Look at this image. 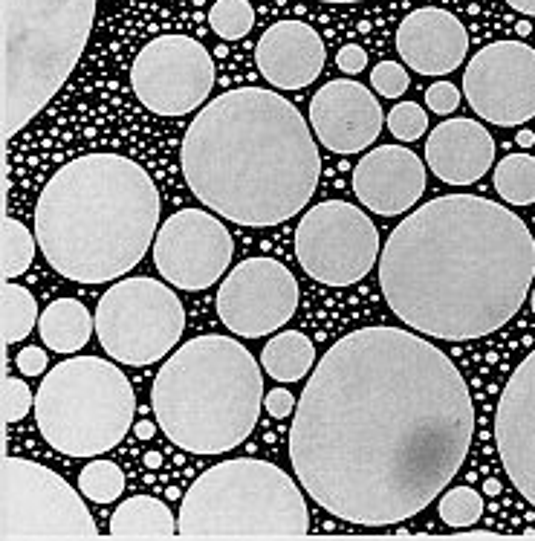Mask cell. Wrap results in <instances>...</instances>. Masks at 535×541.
I'll use <instances>...</instances> for the list:
<instances>
[{
  "label": "cell",
  "instance_id": "cell-1",
  "mask_svg": "<svg viewBox=\"0 0 535 541\" xmlns=\"http://www.w3.org/2000/svg\"><path fill=\"white\" fill-rule=\"evenodd\" d=\"M475 437L457 365L400 327H359L307 379L290 429L304 492L330 515L388 527L420 515L452 484Z\"/></svg>",
  "mask_w": 535,
  "mask_h": 541
},
{
  "label": "cell",
  "instance_id": "cell-2",
  "mask_svg": "<svg viewBox=\"0 0 535 541\" xmlns=\"http://www.w3.org/2000/svg\"><path fill=\"white\" fill-rule=\"evenodd\" d=\"M535 278V238L495 200L446 194L388 235L379 287L391 313L443 342L483 339L515 319Z\"/></svg>",
  "mask_w": 535,
  "mask_h": 541
},
{
  "label": "cell",
  "instance_id": "cell-3",
  "mask_svg": "<svg viewBox=\"0 0 535 541\" xmlns=\"http://www.w3.org/2000/svg\"><path fill=\"white\" fill-rule=\"evenodd\" d=\"M180 165L203 206L255 229L298 215L321 177L310 125L264 87L229 90L200 110L183 136Z\"/></svg>",
  "mask_w": 535,
  "mask_h": 541
},
{
  "label": "cell",
  "instance_id": "cell-4",
  "mask_svg": "<svg viewBox=\"0 0 535 541\" xmlns=\"http://www.w3.org/2000/svg\"><path fill=\"white\" fill-rule=\"evenodd\" d=\"M160 191L122 154H84L61 165L35 203V238L58 275L107 284L145 258L157 238Z\"/></svg>",
  "mask_w": 535,
  "mask_h": 541
},
{
  "label": "cell",
  "instance_id": "cell-5",
  "mask_svg": "<svg viewBox=\"0 0 535 541\" xmlns=\"http://www.w3.org/2000/svg\"><path fill=\"white\" fill-rule=\"evenodd\" d=\"M255 356L229 336H197L160 368L151 406L160 432L191 455H223L252 434L264 406Z\"/></svg>",
  "mask_w": 535,
  "mask_h": 541
},
{
  "label": "cell",
  "instance_id": "cell-6",
  "mask_svg": "<svg viewBox=\"0 0 535 541\" xmlns=\"http://www.w3.org/2000/svg\"><path fill=\"white\" fill-rule=\"evenodd\" d=\"M99 0H0L3 145L53 102L90 41Z\"/></svg>",
  "mask_w": 535,
  "mask_h": 541
},
{
  "label": "cell",
  "instance_id": "cell-7",
  "mask_svg": "<svg viewBox=\"0 0 535 541\" xmlns=\"http://www.w3.org/2000/svg\"><path fill=\"white\" fill-rule=\"evenodd\" d=\"M177 533L183 539H301L310 533V510L278 466L223 460L188 487Z\"/></svg>",
  "mask_w": 535,
  "mask_h": 541
},
{
  "label": "cell",
  "instance_id": "cell-8",
  "mask_svg": "<svg viewBox=\"0 0 535 541\" xmlns=\"http://www.w3.org/2000/svg\"><path fill=\"white\" fill-rule=\"evenodd\" d=\"M134 385L102 356H73L55 365L35 394L41 437L67 458H99L134 426Z\"/></svg>",
  "mask_w": 535,
  "mask_h": 541
},
{
  "label": "cell",
  "instance_id": "cell-9",
  "mask_svg": "<svg viewBox=\"0 0 535 541\" xmlns=\"http://www.w3.org/2000/svg\"><path fill=\"white\" fill-rule=\"evenodd\" d=\"M186 327L180 296L157 278H125L96 304L102 351L122 365L145 368L171 351Z\"/></svg>",
  "mask_w": 535,
  "mask_h": 541
},
{
  "label": "cell",
  "instance_id": "cell-10",
  "mask_svg": "<svg viewBox=\"0 0 535 541\" xmlns=\"http://www.w3.org/2000/svg\"><path fill=\"white\" fill-rule=\"evenodd\" d=\"M84 498L58 472L27 458L0 466V539H96Z\"/></svg>",
  "mask_w": 535,
  "mask_h": 541
},
{
  "label": "cell",
  "instance_id": "cell-11",
  "mask_svg": "<svg viewBox=\"0 0 535 541\" xmlns=\"http://www.w3.org/2000/svg\"><path fill=\"white\" fill-rule=\"evenodd\" d=\"M295 258L313 281L350 287L374 270L379 232L374 220L345 200H324L307 209L295 229Z\"/></svg>",
  "mask_w": 535,
  "mask_h": 541
},
{
  "label": "cell",
  "instance_id": "cell-12",
  "mask_svg": "<svg viewBox=\"0 0 535 541\" xmlns=\"http://www.w3.org/2000/svg\"><path fill=\"white\" fill-rule=\"evenodd\" d=\"M136 99L157 116H186L212 93V53L188 35H160L148 41L131 67Z\"/></svg>",
  "mask_w": 535,
  "mask_h": 541
},
{
  "label": "cell",
  "instance_id": "cell-13",
  "mask_svg": "<svg viewBox=\"0 0 535 541\" xmlns=\"http://www.w3.org/2000/svg\"><path fill=\"white\" fill-rule=\"evenodd\" d=\"M463 96L483 122L518 128L535 119V50L524 41H492L469 58Z\"/></svg>",
  "mask_w": 535,
  "mask_h": 541
},
{
  "label": "cell",
  "instance_id": "cell-14",
  "mask_svg": "<svg viewBox=\"0 0 535 541\" xmlns=\"http://www.w3.org/2000/svg\"><path fill=\"white\" fill-rule=\"evenodd\" d=\"M214 304L226 330L246 339H261L293 319L298 284L281 261L246 258L226 275Z\"/></svg>",
  "mask_w": 535,
  "mask_h": 541
},
{
  "label": "cell",
  "instance_id": "cell-15",
  "mask_svg": "<svg viewBox=\"0 0 535 541\" xmlns=\"http://www.w3.org/2000/svg\"><path fill=\"white\" fill-rule=\"evenodd\" d=\"M232 252V235L217 217L203 209H180L157 232L154 264L171 287L197 293L226 272Z\"/></svg>",
  "mask_w": 535,
  "mask_h": 541
},
{
  "label": "cell",
  "instance_id": "cell-16",
  "mask_svg": "<svg viewBox=\"0 0 535 541\" xmlns=\"http://www.w3.org/2000/svg\"><path fill=\"white\" fill-rule=\"evenodd\" d=\"M492 432L509 484L535 507V351L509 374Z\"/></svg>",
  "mask_w": 535,
  "mask_h": 541
},
{
  "label": "cell",
  "instance_id": "cell-17",
  "mask_svg": "<svg viewBox=\"0 0 535 541\" xmlns=\"http://www.w3.org/2000/svg\"><path fill=\"white\" fill-rule=\"evenodd\" d=\"M385 113L362 82L333 79L310 99V128L324 148L336 154H359L382 134Z\"/></svg>",
  "mask_w": 535,
  "mask_h": 541
},
{
  "label": "cell",
  "instance_id": "cell-18",
  "mask_svg": "<svg viewBox=\"0 0 535 541\" xmlns=\"http://www.w3.org/2000/svg\"><path fill=\"white\" fill-rule=\"evenodd\" d=\"M426 191V165L402 145L368 151L353 168V194L374 215H405Z\"/></svg>",
  "mask_w": 535,
  "mask_h": 541
},
{
  "label": "cell",
  "instance_id": "cell-19",
  "mask_svg": "<svg viewBox=\"0 0 535 541\" xmlns=\"http://www.w3.org/2000/svg\"><path fill=\"white\" fill-rule=\"evenodd\" d=\"M397 53L420 76H449L469 55V32L449 9H414L397 29Z\"/></svg>",
  "mask_w": 535,
  "mask_h": 541
},
{
  "label": "cell",
  "instance_id": "cell-20",
  "mask_svg": "<svg viewBox=\"0 0 535 541\" xmlns=\"http://www.w3.org/2000/svg\"><path fill=\"white\" fill-rule=\"evenodd\" d=\"M324 41L316 29L298 18L275 21L258 38V73L278 90H301L324 70Z\"/></svg>",
  "mask_w": 535,
  "mask_h": 541
},
{
  "label": "cell",
  "instance_id": "cell-21",
  "mask_svg": "<svg viewBox=\"0 0 535 541\" xmlns=\"http://www.w3.org/2000/svg\"><path fill=\"white\" fill-rule=\"evenodd\" d=\"M495 163V139L475 119H446L426 139V165L449 186H472Z\"/></svg>",
  "mask_w": 535,
  "mask_h": 541
},
{
  "label": "cell",
  "instance_id": "cell-22",
  "mask_svg": "<svg viewBox=\"0 0 535 541\" xmlns=\"http://www.w3.org/2000/svg\"><path fill=\"white\" fill-rule=\"evenodd\" d=\"M38 333L50 351L76 353L96 333V316L87 313L79 298H55L38 319Z\"/></svg>",
  "mask_w": 535,
  "mask_h": 541
},
{
  "label": "cell",
  "instance_id": "cell-23",
  "mask_svg": "<svg viewBox=\"0 0 535 541\" xmlns=\"http://www.w3.org/2000/svg\"><path fill=\"white\" fill-rule=\"evenodd\" d=\"M113 539H171L177 536V518L168 504L154 495H134L110 515Z\"/></svg>",
  "mask_w": 535,
  "mask_h": 541
},
{
  "label": "cell",
  "instance_id": "cell-24",
  "mask_svg": "<svg viewBox=\"0 0 535 541\" xmlns=\"http://www.w3.org/2000/svg\"><path fill=\"white\" fill-rule=\"evenodd\" d=\"M316 362V348L313 342L298 333V330H284L278 336H272L264 353H261V365L269 377L278 379V382H295V379H304L310 374Z\"/></svg>",
  "mask_w": 535,
  "mask_h": 541
},
{
  "label": "cell",
  "instance_id": "cell-25",
  "mask_svg": "<svg viewBox=\"0 0 535 541\" xmlns=\"http://www.w3.org/2000/svg\"><path fill=\"white\" fill-rule=\"evenodd\" d=\"M38 301L27 287H18L12 281H3L0 287V330H3V345H15L27 339L32 327L38 325Z\"/></svg>",
  "mask_w": 535,
  "mask_h": 541
},
{
  "label": "cell",
  "instance_id": "cell-26",
  "mask_svg": "<svg viewBox=\"0 0 535 541\" xmlns=\"http://www.w3.org/2000/svg\"><path fill=\"white\" fill-rule=\"evenodd\" d=\"M495 191L509 206H533L535 203V157L527 151L507 154L492 171Z\"/></svg>",
  "mask_w": 535,
  "mask_h": 541
},
{
  "label": "cell",
  "instance_id": "cell-27",
  "mask_svg": "<svg viewBox=\"0 0 535 541\" xmlns=\"http://www.w3.org/2000/svg\"><path fill=\"white\" fill-rule=\"evenodd\" d=\"M35 246H38V238L21 220L3 215V223H0V272H3V281H12L32 267Z\"/></svg>",
  "mask_w": 535,
  "mask_h": 541
},
{
  "label": "cell",
  "instance_id": "cell-28",
  "mask_svg": "<svg viewBox=\"0 0 535 541\" xmlns=\"http://www.w3.org/2000/svg\"><path fill=\"white\" fill-rule=\"evenodd\" d=\"M79 489L93 504H110L125 492V472L113 460H90L79 472Z\"/></svg>",
  "mask_w": 535,
  "mask_h": 541
},
{
  "label": "cell",
  "instance_id": "cell-29",
  "mask_svg": "<svg viewBox=\"0 0 535 541\" xmlns=\"http://www.w3.org/2000/svg\"><path fill=\"white\" fill-rule=\"evenodd\" d=\"M209 27L223 41H241L255 27V9L249 0H214L209 9Z\"/></svg>",
  "mask_w": 535,
  "mask_h": 541
},
{
  "label": "cell",
  "instance_id": "cell-30",
  "mask_svg": "<svg viewBox=\"0 0 535 541\" xmlns=\"http://www.w3.org/2000/svg\"><path fill=\"white\" fill-rule=\"evenodd\" d=\"M437 515L443 518V524H449V527H455V530L475 527L483 515L481 492L472 487L449 489V492L440 498V504H437Z\"/></svg>",
  "mask_w": 535,
  "mask_h": 541
},
{
  "label": "cell",
  "instance_id": "cell-31",
  "mask_svg": "<svg viewBox=\"0 0 535 541\" xmlns=\"http://www.w3.org/2000/svg\"><path fill=\"white\" fill-rule=\"evenodd\" d=\"M29 408H35V394L29 391V385L18 377H3L0 382V411H3V423H18L29 414Z\"/></svg>",
  "mask_w": 535,
  "mask_h": 541
},
{
  "label": "cell",
  "instance_id": "cell-32",
  "mask_svg": "<svg viewBox=\"0 0 535 541\" xmlns=\"http://www.w3.org/2000/svg\"><path fill=\"white\" fill-rule=\"evenodd\" d=\"M428 128V116L426 110L414 102H400L394 105V110L388 113V131L402 139V142H414L420 136L426 134Z\"/></svg>",
  "mask_w": 535,
  "mask_h": 541
},
{
  "label": "cell",
  "instance_id": "cell-33",
  "mask_svg": "<svg viewBox=\"0 0 535 541\" xmlns=\"http://www.w3.org/2000/svg\"><path fill=\"white\" fill-rule=\"evenodd\" d=\"M371 84L379 96L385 99H400L408 90V70L397 64V61H379L371 70Z\"/></svg>",
  "mask_w": 535,
  "mask_h": 541
},
{
  "label": "cell",
  "instance_id": "cell-34",
  "mask_svg": "<svg viewBox=\"0 0 535 541\" xmlns=\"http://www.w3.org/2000/svg\"><path fill=\"white\" fill-rule=\"evenodd\" d=\"M426 105L440 116H449L460 105V90L452 82H434L426 90Z\"/></svg>",
  "mask_w": 535,
  "mask_h": 541
},
{
  "label": "cell",
  "instance_id": "cell-35",
  "mask_svg": "<svg viewBox=\"0 0 535 541\" xmlns=\"http://www.w3.org/2000/svg\"><path fill=\"white\" fill-rule=\"evenodd\" d=\"M295 406H298V400H295L287 388H272L267 397H264V408H267L272 420H287L295 411Z\"/></svg>",
  "mask_w": 535,
  "mask_h": 541
},
{
  "label": "cell",
  "instance_id": "cell-36",
  "mask_svg": "<svg viewBox=\"0 0 535 541\" xmlns=\"http://www.w3.org/2000/svg\"><path fill=\"white\" fill-rule=\"evenodd\" d=\"M15 365L24 377H41L47 371V351L41 348H24V351L15 356Z\"/></svg>",
  "mask_w": 535,
  "mask_h": 541
},
{
  "label": "cell",
  "instance_id": "cell-37",
  "mask_svg": "<svg viewBox=\"0 0 535 541\" xmlns=\"http://www.w3.org/2000/svg\"><path fill=\"white\" fill-rule=\"evenodd\" d=\"M336 64H339L342 73L359 76V73L365 70V64H368V55H365V50H362L359 44H345V47L336 53Z\"/></svg>",
  "mask_w": 535,
  "mask_h": 541
},
{
  "label": "cell",
  "instance_id": "cell-38",
  "mask_svg": "<svg viewBox=\"0 0 535 541\" xmlns=\"http://www.w3.org/2000/svg\"><path fill=\"white\" fill-rule=\"evenodd\" d=\"M504 3H507L509 9L527 15V18H535V0H504Z\"/></svg>",
  "mask_w": 535,
  "mask_h": 541
},
{
  "label": "cell",
  "instance_id": "cell-39",
  "mask_svg": "<svg viewBox=\"0 0 535 541\" xmlns=\"http://www.w3.org/2000/svg\"><path fill=\"white\" fill-rule=\"evenodd\" d=\"M134 432H136V437H142V440H148V437H154V432H157V426H154V423H148V420H142V423H136Z\"/></svg>",
  "mask_w": 535,
  "mask_h": 541
},
{
  "label": "cell",
  "instance_id": "cell-40",
  "mask_svg": "<svg viewBox=\"0 0 535 541\" xmlns=\"http://www.w3.org/2000/svg\"><path fill=\"white\" fill-rule=\"evenodd\" d=\"M515 142H518L521 148H533L535 134H533V131H518V136H515Z\"/></svg>",
  "mask_w": 535,
  "mask_h": 541
},
{
  "label": "cell",
  "instance_id": "cell-41",
  "mask_svg": "<svg viewBox=\"0 0 535 541\" xmlns=\"http://www.w3.org/2000/svg\"><path fill=\"white\" fill-rule=\"evenodd\" d=\"M160 463H162V458L157 455V452H148V455H145V466H148V469H157Z\"/></svg>",
  "mask_w": 535,
  "mask_h": 541
},
{
  "label": "cell",
  "instance_id": "cell-42",
  "mask_svg": "<svg viewBox=\"0 0 535 541\" xmlns=\"http://www.w3.org/2000/svg\"><path fill=\"white\" fill-rule=\"evenodd\" d=\"M498 489H501V484H498V481H486V492H489V495H495Z\"/></svg>",
  "mask_w": 535,
  "mask_h": 541
},
{
  "label": "cell",
  "instance_id": "cell-43",
  "mask_svg": "<svg viewBox=\"0 0 535 541\" xmlns=\"http://www.w3.org/2000/svg\"><path fill=\"white\" fill-rule=\"evenodd\" d=\"M316 3H365V0H316Z\"/></svg>",
  "mask_w": 535,
  "mask_h": 541
},
{
  "label": "cell",
  "instance_id": "cell-44",
  "mask_svg": "<svg viewBox=\"0 0 535 541\" xmlns=\"http://www.w3.org/2000/svg\"><path fill=\"white\" fill-rule=\"evenodd\" d=\"M530 310H533V316H535V284H533V293H530Z\"/></svg>",
  "mask_w": 535,
  "mask_h": 541
}]
</instances>
